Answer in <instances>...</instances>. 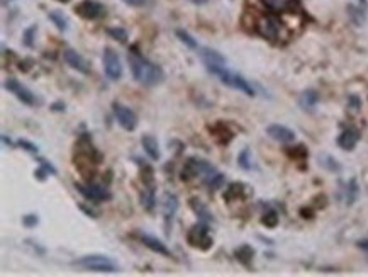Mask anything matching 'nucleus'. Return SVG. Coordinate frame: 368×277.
Returning a JSON list of instances; mask_svg holds the SVG:
<instances>
[{"instance_id": "nucleus-1", "label": "nucleus", "mask_w": 368, "mask_h": 277, "mask_svg": "<svg viewBox=\"0 0 368 277\" xmlns=\"http://www.w3.org/2000/svg\"><path fill=\"white\" fill-rule=\"evenodd\" d=\"M129 65H131L133 77L137 83L144 87H155L165 80V72L162 67L156 63H151L149 60L143 58L139 53H129L128 56Z\"/></svg>"}, {"instance_id": "nucleus-14", "label": "nucleus", "mask_w": 368, "mask_h": 277, "mask_svg": "<svg viewBox=\"0 0 368 277\" xmlns=\"http://www.w3.org/2000/svg\"><path fill=\"white\" fill-rule=\"evenodd\" d=\"M267 134L278 143H292L295 141V133L283 124H270L267 128Z\"/></svg>"}, {"instance_id": "nucleus-32", "label": "nucleus", "mask_w": 368, "mask_h": 277, "mask_svg": "<svg viewBox=\"0 0 368 277\" xmlns=\"http://www.w3.org/2000/svg\"><path fill=\"white\" fill-rule=\"evenodd\" d=\"M107 34H109L110 38H114V40H117L119 43H126V41L129 40L128 31L122 28H109L107 29Z\"/></svg>"}, {"instance_id": "nucleus-5", "label": "nucleus", "mask_w": 368, "mask_h": 277, "mask_svg": "<svg viewBox=\"0 0 368 277\" xmlns=\"http://www.w3.org/2000/svg\"><path fill=\"white\" fill-rule=\"evenodd\" d=\"M76 265L94 272H107V274L117 272V264L105 255H87L83 259L76 260Z\"/></svg>"}, {"instance_id": "nucleus-45", "label": "nucleus", "mask_w": 368, "mask_h": 277, "mask_svg": "<svg viewBox=\"0 0 368 277\" xmlns=\"http://www.w3.org/2000/svg\"><path fill=\"white\" fill-rule=\"evenodd\" d=\"M358 247L362 250H365V252H368V240H360L358 241Z\"/></svg>"}, {"instance_id": "nucleus-42", "label": "nucleus", "mask_w": 368, "mask_h": 277, "mask_svg": "<svg viewBox=\"0 0 368 277\" xmlns=\"http://www.w3.org/2000/svg\"><path fill=\"white\" fill-rule=\"evenodd\" d=\"M124 3L131 7H141V5H146V0H122Z\"/></svg>"}, {"instance_id": "nucleus-22", "label": "nucleus", "mask_w": 368, "mask_h": 277, "mask_svg": "<svg viewBox=\"0 0 368 277\" xmlns=\"http://www.w3.org/2000/svg\"><path fill=\"white\" fill-rule=\"evenodd\" d=\"M234 257L237 259V262L250 267L253 262V257H255V250H253L250 245H241V247H237L234 250Z\"/></svg>"}, {"instance_id": "nucleus-3", "label": "nucleus", "mask_w": 368, "mask_h": 277, "mask_svg": "<svg viewBox=\"0 0 368 277\" xmlns=\"http://www.w3.org/2000/svg\"><path fill=\"white\" fill-rule=\"evenodd\" d=\"M187 241H189L190 247L204 250L207 252L210 247H212V237L209 235V225L204 221H199L197 225H194L187 233Z\"/></svg>"}, {"instance_id": "nucleus-11", "label": "nucleus", "mask_w": 368, "mask_h": 277, "mask_svg": "<svg viewBox=\"0 0 368 277\" xmlns=\"http://www.w3.org/2000/svg\"><path fill=\"white\" fill-rule=\"evenodd\" d=\"M112 111H114V116H116L117 122L121 124L122 129H126V131H134V129H136L137 116H136V113H134L133 109L122 106V104L114 102Z\"/></svg>"}, {"instance_id": "nucleus-31", "label": "nucleus", "mask_w": 368, "mask_h": 277, "mask_svg": "<svg viewBox=\"0 0 368 277\" xmlns=\"http://www.w3.org/2000/svg\"><path fill=\"white\" fill-rule=\"evenodd\" d=\"M262 223L263 225L267 226V228H275V226L278 225V214H277V211H273V209H268L265 214H263V218H262Z\"/></svg>"}, {"instance_id": "nucleus-4", "label": "nucleus", "mask_w": 368, "mask_h": 277, "mask_svg": "<svg viewBox=\"0 0 368 277\" xmlns=\"http://www.w3.org/2000/svg\"><path fill=\"white\" fill-rule=\"evenodd\" d=\"M214 170H216V168H214L209 161L201 160V158H187L182 167V172H180V179H182L183 182H190V180L197 179L199 175L205 177L207 174H210V172H214Z\"/></svg>"}, {"instance_id": "nucleus-41", "label": "nucleus", "mask_w": 368, "mask_h": 277, "mask_svg": "<svg viewBox=\"0 0 368 277\" xmlns=\"http://www.w3.org/2000/svg\"><path fill=\"white\" fill-rule=\"evenodd\" d=\"M39 165H43L44 168H48V170H49V174H51V175H56V174H58V170H56V168H55V165H53V163H49L48 160L39 158Z\"/></svg>"}, {"instance_id": "nucleus-10", "label": "nucleus", "mask_w": 368, "mask_h": 277, "mask_svg": "<svg viewBox=\"0 0 368 277\" xmlns=\"http://www.w3.org/2000/svg\"><path fill=\"white\" fill-rule=\"evenodd\" d=\"M75 12L87 21H95L105 15V7L97 0H83L78 5H75Z\"/></svg>"}, {"instance_id": "nucleus-37", "label": "nucleus", "mask_w": 368, "mask_h": 277, "mask_svg": "<svg viewBox=\"0 0 368 277\" xmlns=\"http://www.w3.org/2000/svg\"><path fill=\"white\" fill-rule=\"evenodd\" d=\"M348 10H350V15L353 17V21L356 22V24H362L363 14L360 12V9H356V7H353V5H348Z\"/></svg>"}, {"instance_id": "nucleus-12", "label": "nucleus", "mask_w": 368, "mask_h": 277, "mask_svg": "<svg viewBox=\"0 0 368 277\" xmlns=\"http://www.w3.org/2000/svg\"><path fill=\"white\" fill-rule=\"evenodd\" d=\"M178 211V198L173 192H167L163 198V218H165V232L167 235H170V228L171 223H173V218Z\"/></svg>"}, {"instance_id": "nucleus-43", "label": "nucleus", "mask_w": 368, "mask_h": 277, "mask_svg": "<svg viewBox=\"0 0 368 277\" xmlns=\"http://www.w3.org/2000/svg\"><path fill=\"white\" fill-rule=\"evenodd\" d=\"M80 209H82L83 211V213H85V214H89V216L90 218H99V214L97 213H95V211L94 209H92V207H87V206H80Z\"/></svg>"}, {"instance_id": "nucleus-30", "label": "nucleus", "mask_w": 368, "mask_h": 277, "mask_svg": "<svg viewBox=\"0 0 368 277\" xmlns=\"http://www.w3.org/2000/svg\"><path fill=\"white\" fill-rule=\"evenodd\" d=\"M237 165L244 170H251L253 163H251V152L250 148H244L243 152L237 155Z\"/></svg>"}, {"instance_id": "nucleus-47", "label": "nucleus", "mask_w": 368, "mask_h": 277, "mask_svg": "<svg viewBox=\"0 0 368 277\" xmlns=\"http://www.w3.org/2000/svg\"><path fill=\"white\" fill-rule=\"evenodd\" d=\"M2 141H3V145H9V146H12V141L7 138V134H2Z\"/></svg>"}, {"instance_id": "nucleus-8", "label": "nucleus", "mask_w": 368, "mask_h": 277, "mask_svg": "<svg viewBox=\"0 0 368 277\" xmlns=\"http://www.w3.org/2000/svg\"><path fill=\"white\" fill-rule=\"evenodd\" d=\"M103 70H105V75L109 77L112 82H117L122 77V65L121 60H119L117 53L114 51L112 48H105L103 49Z\"/></svg>"}, {"instance_id": "nucleus-15", "label": "nucleus", "mask_w": 368, "mask_h": 277, "mask_svg": "<svg viewBox=\"0 0 368 277\" xmlns=\"http://www.w3.org/2000/svg\"><path fill=\"white\" fill-rule=\"evenodd\" d=\"M137 238H139V241L144 245V247H148L151 252L158 253V255H163V257H170V250L167 248V245L163 243L162 240H158V238L151 237V235H146V233H139L137 235Z\"/></svg>"}, {"instance_id": "nucleus-33", "label": "nucleus", "mask_w": 368, "mask_h": 277, "mask_svg": "<svg viewBox=\"0 0 368 277\" xmlns=\"http://www.w3.org/2000/svg\"><path fill=\"white\" fill-rule=\"evenodd\" d=\"M37 28L36 26H31L24 31V44L28 46V48H33L34 46V34H36Z\"/></svg>"}, {"instance_id": "nucleus-13", "label": "nucleus", "mask_w": 368, "mask_h": 277, "mask_svg": "<svg viewBox=\"0 0 368 277\" xmlns=\"http://www.w3.org/2000/svg\"><path fill=\"white\" fill-rule=\"evenodd\" d=\"M63 58L67 61L68 65H70L71 68H75L76 72L83 73V75H90V65L89 61L83 58L80 53H76L75 49H67V51L63 53Z\"/></svg>"}, {"instance_id": "nucleus-23", "label": "nucleus", "mask_w": 368, "mask_h": 277, "mask_svg": "<svg viewBox=\"0 0 368 277\" xmlns=\"http://www.w3.org/2000/svg\"><path fill=\"white\" fill-rule=\"evenodd\" d=\"M141 206L146 211H153L156 206V196H155V186L144 187V191L141 192Z\"/></svg>"}, {"instance_id": "nucleus-19", "label": "nucleus", "mask_w": 368, "mask_h": 277, "mask_svg": "<svg viewBox=\"0 0 368 277\" xmlns=\"http://www.w3.org/2000/svg\"><path fill=\"white\" fill-rule=\"evenodd\" d=\"M141 145H143L144 148V153L149 157L151 160H160V157H162V153H160V146H158V141H156L155 136H151V134H144L143 138H141Z\"/></svg>"}, {"instance_id": "nucleus-39", "label": "nucleus", "mask_w": 368, "mask_h": 277, "mask_svg": "<svg viewBox=\"0 0 368 277\" xmlns=\"http://www.w3.org/2000/svg\"><path fill=\"white\" fill-rule=\"evenodd\" d=\"M48 175H51V174H49V170L48 168H44L43 165H39V168L34 170V177H36L37 180H46V177Z\"/></svg>"}, {"instance_id": "nucleus-9", "label": "nucleus", "mask_w": 368, "mask_h": 277, "mask_svg": "<svg viewBox=\"0 0 368 277\" xmlns=\"http://www.w3.org/2000/svg\"><path fill=\"white\" fill-rule=\"evenodd\" d=\"M3 88L9 90L10 94H14L15 97H17L22 104H26V106H36L37 104L36 95H34L28 87L22 85L21 82H17L15 79H7L5 82H3Z\"/></svg>"}, {"instance_id": "nucleus-49", "label": "nucleus", "mask_w": 368, "mask_h": 277, "mask_svg": "<svg viewBox=\"0 0 368 277\" xmlns=\"http://www.w3.org/2000/svg\"><path fill=\"white\" fill-rule=\"evenodd\" d=\"M58 2H61V3H68L70 0H58Z\"/></svg>"}, {"instance_id": "nucleus-36", "label": "nucleus", "mask_w": 368, "mask_h": 277, "mask_svg": "<svg viewBox=\"0 0 368 277\" xmlns=\"http://www.w3.org/2000/svg\"><path fill=\"white\" fill-rule=\"evenodd\" d=\"M37 223H39V218H37L36 214H28V216H24V219H22V225H24L26 228H33Z\"/></svg>"}, {"instance_id": "nucleus-40", "label": "nucleus", "mask_w": 368, "mask_h": 277, "mask_svg": "<svg viewBox=\"0 0 368 277\" xmlns=\"http://www.w3.org/2000/svg\"><path fill=\"white\" fill-rule=\"evenodd\" d=\"M348 104H350V107L353 111H360V107H362V101H360V97H358V95H355V94L348 97Z\"/></svg>"}, {"instance_id": "nucleus-34", "label": "nucleus", "mask_w": 368, "mask_h": 277, "mask_svg": "<svg viewBox=\"0 0 368 277\" xmlns=\"http://www.w3.org/2000/svg\"><path fill=\"white\" fill-rule=\"evenodd\" d=\"M319 160H321V163H323L326 168H329V170H339V163L333 158V157L326 155V157H321Z\"/></svg>"}, {"instance_id": "nucleus-17", "label": "nucleus", "mask_w": 368, "mask_h": 277, "mask_svg": "<svg viewBox=\"0 0 368 277\" xmlns=\"http://www.w3.org/2000/svg\"><path fill=\"white\" fill-rule=\"evenodd\" d=\"M358 141H360V131H358V129H355V128L344 129V131L338 136L339 148L348 150V152H350V150H353Z\"/></svg>"}, {"instance_id": "nucleus-51", "label": "nucleus", "mask_w": 368, "mask_h": 277, "mask_svg": "<svg viewBox=\"0 0 368 277\" xmlns=\"http://www.w3.org/2000/svg\"><path fill=\"white\" fill-rule=\"evenodd\" d=\"M149 3H153V0H146V5H149Z\"/></svg>"}, {"instance_id": "nucleus-25", "label": "nucleus", "mask_w": 368, "mask_h": 277, "mask_svg": "<svg viewBox=\"0 0 368 277\" xmlns=\"http://www.w3.org/2000/svg\"><path fill=\"white\" fill-rule=\"evenodd\" d=\"M224 182H226V179H224V175L222 174H219V172H210V174H207L205 177H204V184L207 187H209L210 191H216V189H221L222 186H224Z\"/></svg>"}, {"instance_id": "nucleus-24", "label": "nucleus", "mask_w": 368, "mask_h": 277, "mask_svg": "<svg viewBox=\"0 0 368 277\" xmlns=\"http://www.w3.org/2000/svg\"><path fill=\"white\" fill-rule=\"evenodd\" d=\"M243 194H244V184L233 182V184H229V187L224 192V201H228V202L236 201V199L243 198Z\"/></svg>"}, {"instance_id": "nucleus-28", "label": "nucleus", "mask_w": 368, "mask_h": 277, "mask_svg": "<svg viewBox=\"0 0 368 277\" xmlns=\"http://www.w3.org/2000/svg\"><path fill=\"white\" fill-rule=\"evenodd\" d=\"M48 17H49V21H51L53 24H55L60 31H67V29H68L67 19H65V15L61 14L60 10H53V12H49V14H48Z\"/></svg>"}, {"instance_id": "nucleus-35", "label": "nucleus", "mask_w": 368, "mask_h": 277, "mask_svg": "<svg viewBox=\"0 0 368 277\" xmlns=\"http://www.w3.org/2000/svg\"><path fill=\"white\" fill-rule=\"evenodd\" d=\"M17 146H21L22 150H26V152L33 153V155H36V153H37V146H36V145H33V143H31V141H28V140H19V141H17Z\"/></svg>"}, {"instance_id": "nucleus-44", "label": "nucleus", "mask_w": 368, "mask_h": 277, "mask_svg": "<svg viewBox=\"0 0 368 277\" xmlns=\"http://www.w3.org/2000/svg\"><path fill=\"white\" fill-rule=\"evenodd\" d=\"M51 109L56 111V113H63V111H65V104L63 102H56V104H53Z\"/></svg>"}, {"instance_id": "nucleus-29", "label": "nucleus", "mask_w": 368, "mask_h": 277, "mask_svg": "<svg viewBox=\"0 0 368 277\" xmlns=\"http://www.w3.org/2000/svg\"><path fill=\"white\" fill-rule=\"evenodd\" d=\"M177 38L180 41H182L183 44L187 46V48H190V49H199V44H197V41L194 40V38L190 36L187 31H183V29H177Z\"/></svg>"}, {"instance_id": "nucleus-6", "label": "nucleus", "mask_w": 368, "mask_h": 277, "mask_svg": "<svg viewBox=\"0 0 368 277\" xmlns=\"http://www.w3.org/2000/svg\"><path fill=\"white\" fill-rule=\"evenodd\" d=\"M75 189L87 199V201H94V202H105L112 199V194L102 184H94V182H75Z\"/></svg>"}, {"instance_id": "nucleus-16", "label": "nucleus", "mask_w": 368, "mask_h": 277, "mask_svg": "<svg viewBox=\"0 0 368 277\" xmlns=\"http://www.w3.org/2000/svg\"><path fill=\"white\" fill-rule=\"evenodd\" d=\"M262 3L265 5L267 10L275 14L280 12H294L299 7L297 0H262Z\"/></svg>"}, {"instance_id": "nucleus-20", "label": "nucleus", "mask_w": 368, "mask_h": 277, "mask_svg": "<svg viewBox=\"0 0 368 277\" xmlns=\"http://www.w3.org/2000/svg\"><path fill=\"white\" fill-rule=\"evenodd\" d=\"M199 55H201L204 65H226V58L217 53L216 49H210V48H201L199 49Z\"/></svg>"}, {"instance_id": "nucleus-26", "label": "nucleus", "mask_w": 368, "mask_h": 277, "mask_svg": "<svg viewBox=\"0 0 368 277\" xmlns=\"http://www.w3.org/2000/svg\"><path fill=\"white\" fill-rule=\"evenodd\" d=\"M317 102H319V94L316 90H305L301 95V101H299L302 109H312V107H316Z\"/></svg>"}, {"instance_id": "nucleus-27", "label": "nucleus", "mask_w": 368, "mask_h": 277, "mask_svg": "<svg viewBox=\"0 0 368 277\" xmlns=\"http://www.w3.org/2000/svg\"><path fill=\"white\" fill-rule=\"evenodd\" d=\"M358 192H360L358 182H356V179H351L346 186V204L348 206H351L356 199H358Z\"/></svg>"}, {"instance_id": "nucleus-38", "label": "nucleus", "mask_w": 368, "mask_h": 277, "mask_svg": "<svg viewBox=\"0 0 368 277\" xmlns=\"http://www.w3.org/2000/svg\"><path fill=\"white\" fill-rule=\"evenodd\" d=\"M289 155L294 157V158H304L305 155H307V152H305V148L302 145L295 146V150H289Z\"/></svg>"}, {"instance_id": "nucleus-21", "label": "nucleus", "mask_w": 368, "mask_h": 277, "mask_svg": "<svg viewBox=\"0 0 368 277\" xmlns=\"http://www.w3.org/2000/svg\"><path fill=\"white\" fill-rule=\"evenodd\" d=\"M209 129H210V133L214 134V138H216L221 145H228L229 141L233 140V133L229 131L228 126H226L224 122H217V124L210 126Z\"/></svg>"}, {"instance_id": "nucleus-2", "label": "nucleus", "mask_w": 368, "mask_h": 277, "mask_svg": "<svg viewBox=\"0 0 368 277\" xmlns=\"http://www.w3.org/2000/svg\"><path fill=\"white\" fill-rule=\"evenodd\" d=\"M205 68L209 73H212L214 77H217V79L221 80V83H224V85L236 88V90L243 92V94L250 95V97H255L256 95L255 88L250 85V82H248L244 77H241L239 73L228 70L226 65H205Z\"/></svg>"}, {"instance_id": "nucleus-7", "label": "nucleus", "mask_w": 368, "mask_h": 277, "mask_svg": "<svg viewBox=\"0 0 368 277\" xmlns=\"http://www.w3.org/2000/svg\"><path fill=\"white\" fill-rule=\"evenodd\" d=\"M256 33L265 40H278L282 36V22L275 15H263L256 22Z\"/></svg>"}, {"instance_id": "nucleus-48", "label": "nucleus", "mask_w": 368, "mask_h": 277, "mask_svg": "<svg viewBox=\"0 0 368 277\" xmlns=\"http://www.w3.org/2000/svg\"><path fill=\"white\" fill-rule=\"evenodd\" d=\"M192 3H195V5H204V3H207L209 0H190Z\"/></svg>"}, {"instance_id": "nucleus-46", "label": "nucleus", "mask_w": 368, "mask_h": 277, "mask_svg": "<svg viewBox=\"0 0 368 277\" xmlns=\"http://www.w3.org/2000/svg\"><path fill=\"white\" fill-rule=\"evenodd\" d=\"M301 213H302V216H304V218H312V211H309V209H302Z\"/></svg>"}, {"instance_id": "nucleus-18", "label": "nucleus", "mask_w": 368, "mask_h": 277, "mask_svg": "<svg viewBox=\"0 0 368 277\" xmlns=\"http://www.w3.org/2000/svg\"><path fill=\"white\" fill-rule=\"evenodd\" d=\"M190 207H192V211L199 216V221H204V223H207V225L214 221V214L210 213L209 207H207L199 198L190 199Z\"/></svg>"}, {"instance_id": "nucleus-50", "label": "nucleus", "mask_w": 368, "mask_h": 277, "mask_svg": "<svg viewBox=\"0 0 368 277\" xmlns=\"http://www.w3.org/2000/svg\"><path fill=\"white\" fill-rule=\"evenodd\" d=\"M360 2H362V3H363V5H365V7H367V0H360Z\"/></svg>"}]
</instances>
